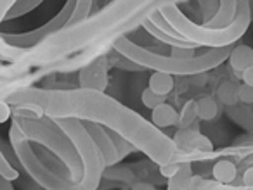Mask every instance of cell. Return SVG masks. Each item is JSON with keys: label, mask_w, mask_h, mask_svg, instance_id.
<instances>
[{"label": "cell", "mask_w": 253, "mask_h": 190, "mask_svg": "<svg viewBox=\"0 0 253 190\" xmlns=\"http://www.w3.org/2000/svg\"><path fill=\"white\" fill-rule=\"evenodd\" d=\"M2 100H7L11 106L25 102L37 104L50 120H80L101 125L122 135L158 166L172 162L177 152L173 138L165 135L134 109L106 95L104 92L84 88L43 90L23 87L9 92L7 95H2Z\"/></svg>", "instance_id": "cell-1"}, {"label": "cell", "mask_w": 253, "mask_h": 190, "mask_svg": "<svg viewBox=\"0 0 253 190\" xmlns=\"http://www.w3.org/2000/svg\"><path fill=\"white\" fill-rule=\"evenodd\" d=\"M149 4L144 2H111L97 14L90 16L84 23L75 26H66L64 30L57 32L56 35L49 36L33 49H25L16 63L9 67H4L2 76L9 73L21 74L32 67H47L61 61H66L68 56L75 52L85 50L95 43L99 38L108 35L109 32L122 25L125 19L132 18L134 14L141 12Z\"/></svg>", "instance_id": "cell-2"}, {"label": "cell", "mask_w": 253, "mask_h": 190, "mask_svg": "<svg viewBox=\"0 0 253 190\" xmlns=\"http://www.w3.org/2000/svg\"><path fill=\"white\" fill-rule=\"evenodd\" d=\"M115 52L144 69L160 71V73L172 74V76L173 74L193 76V74H203L210 69H215L224 61H227L232 52V45L224 47V49H210L208 52L194 56L191 59H175V57L151 52L149 49H144L132 42L128 36H123L115 43Z\"/></svg>", "instance_id": "cell-3"}, {"label": "cell", "mask_w": 253, "mask_h": 190, "mask_svg": "<svg viewBox=\"0 0 253 190\" xmlns=\"http://www.w3.org/2000/svg\"><path fill=\"white\" fill-rule=\"evenodd\" d=\"M160 12L169 21V25L187 42L198 47H210V49L231 47L245 35L252 23V4L246 0L238 2V14H236L234 23L229 25L227 28H208L205 25H196L180 11L177 2H170V0Z\"/></svg>", "instance_id": "cell-4"}, {"label": "cell", "mask_w": 253, "mask_h": 190, "mask_svg": "<svg viewBox=\"0 0 253 190\" xmlns=\"http://www.w3.org/2000/svg\"><path fill=\"white\" fill-rule=\"evenodd\" d=\"M12 125L18 128L23 138L49 149L52 154H56L64 162V166L68 168V182H80L84 176V164H82L80 156H78L77 149L71 144L70 138L54 125L50 118L45 116L40 121L14 118Z\"/></svg>", "instance_id": "cell-5"}, {"label": "cell", "mask_w": 253, "mask_h": 190, "mask_svg": "<svg viewBox=\"0 0 253 190\" xmlns=\"http://www.w3.org/2000/svg\"><path fill=\"white\" fill-rule=\"evenodd\" d=\"M75 7H77V2L73 0H68L64 7L50 19L49 23L42 25L40 28L32 30V32L26 33H18V35H11V33H2V40H5L7 43L14 47H19V49H33L39 43H42L43 40H47L49 36L56 35L57 32L64 30L68 26V21H70L71 14H73Z\"/></svg>", "instance_id": "cell-6"}, {"label": "cell", "mask_w": 253, "mask_h": 190, "mask_svg": "<svg viewBox=\"0 0 253 190\" xmlns=\"http://www.w3.org/2000/svg\"><path fill=\"white\" fill-rule=\"evenodd\" d=\"M85 127V130L88 131L90 138L94 140V144L97 145L99 152L102 156V161H104L106 168H111V166H116V162H120L118 159V151H116L115 144H113L111 137H109L108 130L101 125L90 123V121H82Z\"/></svg>", "instance_id": "cell-7"}, {"label": "cell", "mask_w": 253, "mask_h": 190, "mask_svg": "<svg viewBox=\"0 0 253 190\" xmlns=\"http://www.w3.org/2000/svg\"><path fill=\"white\" fill-rule=\"evenodd\" d=\"M78 83L84 90L104 92L108 87V63L106 59H99L97 63L84 67L78 76Z\"/></svg>", "instance_id": "cell-8"}, {"label": "cell", "mask_w": 253, "mask_h": 190, "mask_svg": "<svg viewBox=\"0 0 253 190\" xmlns=\"http://www.w3.org/2000/svg\"><path fill=\"white\" fill-rule=\"evenodd\" d=\"M236 14H238V2L236 0H222L217 16L205 26H208V28H227L229 25L234 23Z\"/></svg>", "instance_id": "cell-9"}, {"label": "cell", "mask_w": 253, "mask_h": 190, "mask_svg": "<svg viewBox=\"0 0 253 190\" xmlns=\"http://www.w3.org/2000/svg\"><path fill=\"white\" fill-rule=\"evenodd\" d=\"M151 123L155 125L156 128L175 127V125L179 123V113H177L172 104H169V102L160 104L156 109L151 111Z\"/></svg>", "instance_id": "cell-10"}, {"label": "cell", "mask_w": 253, "mask_h": 190, "mask_svg": "<svg viewBox=\"0 0 253 190\" xmlns=\"http://www.w3.org/2000/svg\"><path fill=\"white\" fill-rule=\"evenodd\" d=\"M211 176H213V182L220 183V185H232L238 176V168L232 161L220 159L211 168Z\"/></svg>", "instance_id": "cell-11"}, {"label": "cell", "mask_w": 253, "mask_h": 190, "mask_svg": "<svg viewBox=\"0 0 253 190\" xmlns=\"http://www.w3.org/2000/svg\"><path fill=\"white\" fill-rule=\"evenodd\" d=\"M229 64L234 71L243 73L248 67L253 66V49L248 45H238L232 49L231 56H229Z\"/></svg>", "instance_id": "cell-12"}, {"label": "cell", "mask_w": 253, "mask_h": 190, "mask_svg": "<svg viewBox=\"0 0 253 190\" xmlns=\"http://www.w3.org/2000/svg\"><path fill=\"white\" fill-rule=\"evenodd\" d=\"M186 190H253V187H245V185H220L217 182L211 180H205L201 176L193 175L187 180Z\"/></svg>", "instance_id": "cell-13"}, {"label": "cell", "mask_w": 253, "mask_h": 190, "mask_svg": "<svg viewBox=\"0 0 253 190\" xmlns=\"http://www.w3.org/2000/svg\"><path fill=\"white\" fill-rule=\"evenodd\" d=\"M149 90H153L155 94L162 95V97H167L170 92L173 90V76L167 73H160V71H155L149 78Z\"/></svg>", "instance_id": "cell-14"}, {"label": "cell", "mask_w": 253, "mask_h": 190, "mask_svg": "<svg viewBox=\"0 0 253 190\" xmlns=\"http://www.w3.org/2000/svg\"><path fill=\"white\" fill-rule=\"evenodd\" d=\"M104 178L116 180V182L123 183H137L135 182V175L130 171V168L126 166H111V168H104Z\"/></svg>", "instance_id": "cell-15"}, {"label": "cell", "mask_w": 253, "mask_h": 190, "mask_svg": "<svg viewBox=\"0 0 253 190\" xmlns=\"http://www.w3.org/2000/svg\"><path fill=\"white\" fill-rule=\"evenodd\" d=\"M196 111L198 118L203 121H211L218 113L217 102H215L211 97H203V99L196 100Z\"/></svg>", "instance_id": "cell-16"}, {"label": "cell", "mask_w": 253, "mask_h": 190, "mask_svg": "<svg viewBox=\"0 0 253 190\" xmlns=\"http://www.w3.org/2000/svg\"><path fill=\"white\" fill-rule=\"evenodd\" d=\"M196 120H198L196 100H187V102L184 104L182 111L179 113V123H177V127H179L180 130H187Z\"/></svg>", "instance_id": "cell-17"}, {"label": "cell", "mask_w": 253, "mask_h": 190, "mask_svg": "<svg viewBox=\"0 0 253 190\" xmlns=\"http://www.w3.org/2000/svg\"><path fill=\"white\" fill-rule=\"evenodd\" d=\"M191 176H193V166H191L189 161H184L182 169H180L173 178H170L169 189L167 190H186V183Z\"/></svg>", "instance_id": "cell-18"}, {"label": "cell", "mask_w": 253, "mask_h": 190, "mask_svg": "<svg viewBox=\"0 0 253 190\" xmlns=\"http://www.w3.org/2000/svg\"><path fill=\"white\" fill-rule=\"evenodd\" d=\"M90 9H92L90 0H77V7H75L73 14H71L70 21H68V26L80 25L85 19L90 18Z\"/></svg>", "instance_id": "cell-19"}, {"label": "cell", "mask_w": 253, "mask_h": 190, "mask_svg": "<svg viewBox=\"0 0 253 190\" xmlns=\"http://www.w3.org/2000/svg\"><path fill=\"white\" fill-rule=\"evenodd\" d=\"M149 21H151L153 25H155L158 30H162V32L165 33L167 36H170V38H175V40H179V42H187V40L184 38L182 35H179V33H177L175 30H173L172 26L169 25V21H167V19L163 18L162 12H155V14H153L151 18H149Z\"/></svg>", "instance_id": "cell-20"}, {"label": "cell", "mask_w": 253, "mask_h": 190, "mask_svg": "<svg viewBox=\"0 0 253 190\" xmlns=\"http://www.w3.org/2000/svg\"><path fill=\"white\" fill-rule=\"evenodd\" d=\"M238 88L239 87H236L232 81H225V83L220 85V88H218V97H220V100L225 106H234L239 100Z\"/></svg>", "instance_id": "cell-21"}, {"label": "cell", "mask_w": 253, "mask_h": 190, "mask_svg": "<svg viewBox=\"0 0 253 190\" xmlns=\"http://www.w3.org/2000/svg\"><path fill=\"white\" fill-rule=\"evenodd\" d=\"M108 130V128H106ZM108 133H109V137H111V140H113V144H115V147H116V151H118V159L122 161L123 158H125L126 154H130L132 151H134V145L130 144L128 140H125V138L122 137V135H118L116 131H113V130H108Z\"/></svg>", "instance_id": "cell-22"}, {"label": "cell", "mask_w": 253, "mask_h": 190, "mask_svg": "<svg viewBox=\"0 0 253 190\" xmlns=\"http://www.w3.org/2000/svg\"><path fill=\"white\" fill-rule=\"evenodd\" d=\"M39 5H40L39 0H19V2H16V5H14V9L11 11V14L7 16V21H9V19H14V18H19V16L28 14L30 11L37 9Z\"/></svg>", "instance_id": "cell-23"}, {"label": "cell", "mask_w": 253, "mask_h": 190, "mask_svg": "<svg viewBox=\"0 0 253 190\" xmlns=\"http://www.w3.org/2000/svg\"><path fill=\"white\" fill-rule=\"evenodd\" d=\"M0 178L7 180V182H14L19 178V171L11 164V161L5 158L4 152L0 154Z\"/></svg>", "instance_id": "cell-24"}, {"label": "cell", "mask_w": 253, "mask_h": 190, "mask_svg": "<svg viewBox=\"0 0 253 190\" xmlns=\"http://www.w3.org/2000/svg\"><path fill=\"white\" fill-rule=\"evenodd\" d=\"M142 104H144V107H148V109H156V107L160 106V104H165V97H162V95L155 94L153 90H149V88H144L142 90Z\"/></svg>", "instance_id": "cell-25"}, {"label": "cell", "mask_w": 253, "mask_h": 190, "mask_svg": "<svg viewBox=\"0 0 253 190\" xmlns=\"http://www.w3.org/2000/svg\"><path fill=\"white\" fill-rule=\"evenodd\" d=\"M200 7L203 9V25L210 23L211 19L217 16L218 9H220V2H200Z\"/></svg>", "instance_id": "cell-26"}, {"label": "cell", "mask_w": 253, "mask_h": 190, "mask_svg": "<svg viewBox=\"0 0 253 190\" xmlns=\"http://www.w3.org/2000/svg\"><path fill=\"white\" fill-rule=\"evenodd\" d=\"M184 166V161H177V162H169V164H163L160 166V175L165 176V178H173V176L177 175V173L182 169Z\"/></svg>", "instance_id": "cell-27"}, {"label": "cell", "mask_w": 253, "mask_h": 190, "mask_svg": "<svg viewBox=\"0 0 253 190\" xmlns=\"http://www.w3.org/2000/svg\"><path fill=\"white\" fill-rule=\"evenodd\" d=\"M238 95L243 104H253V87H248V85H245V83L239 85Z\"/></svg>", "instance_id": "cell-28"}, {"label": "cell", "mask_w": 253, "mask_h": 190, "mask_svg": "<svg viewBox=\"0 0 253 190\" xmlns=\"http://www.w3.org/2000/svg\"><path fill=\"white\" fill-rule=\"evenodd\" d=\"M12 116V106L7 100H0V123H5Z\"/></svg>", "instance_id": "cell-29"}, {"label": "cell", "mask_w": 253, "mask_h": 190, "mask_svg": "<svg viewBox=\"0 0 253 190\" xmlns=\"http://www.w3.org/2000/svg\"><path fill=\"white\" fill-rule=\"evenodd\" d=\"M14 5H16V0H7V2L2 0V2H0V19H2V21L7 19V16L11 14V11L14 9Z\"/></svg>", "instance_id": "cell-30"}, {"label": "cell", "mask_w": 253, "mask_h": 190, "mask_svg": "<svg viewBox=\"0 0 253 190\" xmlns=\"http://www.w3.org/2000/svg\"><path fill=\"white\" fill-rule=\"evenodd\" d=\"M241 78H243V83L248 85V87H253V66L248 67L246 71H243Z\"/></svg>", "instance_id": "cell-31"}, {"label": "cell", "mask_w": 253, "mask_h": 190, "mask_svg": "<svg viewBox=\"0 0 253 190\" xmlns=\"http://www.w3.org/2000/svg\"><path fill=\"white\" fill-rule=\"evenodd\" d=\"M243 185L253 187V168H250L245 171V175H243Z\"/></svg>", "instance_id": "cell-32"}, {"label": "cell", "mask_w": 253, "mask_h": 190, "mask_svg": "<svg viewBox=\"0 0 253 190\" xmlns=\"http://www.w3.org/2000/svg\"><path fill=\"white\" fill-rule=\"evenodd\" d=\"M132 190H156V189L148 182H137L132 185Z\"/></svg>", "instance_id": "cell-33"}, {"label": "cell", "mask_w": 253, "mask_h": 190, "mask_svg": "<svg viewBox=\"0 0 253 190\" xmlns=\"http://www.w3.org/2000/svg\"><path fill=\"white\" fill-rule=\"evenodd\" d=\"M0 190H14V187H12V182H7V180L0 178Z\"/></svg>", "instance_id": "cell-34"}]
</instances>
